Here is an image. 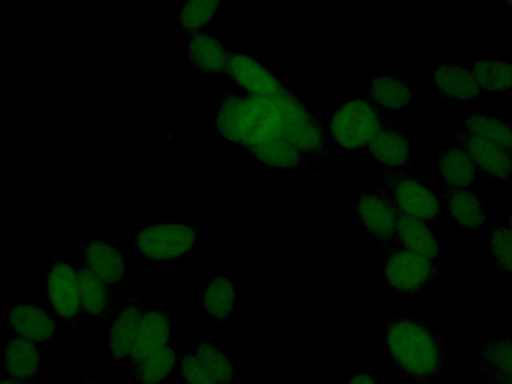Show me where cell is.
Instances as JSON below:
<instances>
[{"label":"cell","mask_w":512,"mask_h":384,"mask_svg":"<svg viewBox=\"0 0 512 384\" xmlns=\"http://www.w3.org/2000/svg\"><path fill=\"white\" fill-rule=\"evenodd\" d=\"M385 347L394 366L418 384H431L445 367L439 335L421 320L390 318L385 325Z\"/></svg>","instance_id":"obj_1"},{"label":"cell","mask_w":512,"mask_h":384,"mask_svg":"<svg viewBox=\"0 0 512 384\" xmlns=\"http://www.w3.org/2000/svg\"><path fill=\"white\" fill-rule=\"evenodd\" d=\"M383 125L378 109L367 98H351L332 114L329 133L337 146L358 150L368 146Z\"/></svg>","instance_id":"obj_2"},{"label":"cell","mask_w":512,"mask_h":384,"mask_svg":"<svg viewBox=\"0 0 512 384\" xmlns=\"http://www.w3.org/2000/svg\"><path fill=\"white\" fill-rule=\"evenodd\" d=\"M383 270L386 285L404 296L422 292L441 273L436 261L408 250L396 242L385 249Z\"/></svg>","instance_id":"obj_3"},{"label":"cell","mask_w":512,"mask_h":384,"mask_svg":"<svg viewBox=\"0 0 512 384\" xmlns=\"http://www.w3.org/2000/svg\"><path fill=\"white\" fill-rule=\"evenodd\" d=\"M195 226L165 221L141 227L135 235V251L149 261L168 262L191 253L197 245Z\"/></svg>","instance_id":"obj_4"},{"label":"cell","mask_w":512,"mask_h":384,"mask_svg":"<svg viewBox=\"0 0 512 384\" xmlns=\"http://www.w3.org/2000/svg\"><path fill=\"white\" fill-rule=\"evenodd\" d=\"M281 112L282 136L303 154L320 153L325 132L315 115L289 91L277 96Z\"/></svg>","instance_id":"obj_5"},{"label":"cell","mask_w":512,"mask_h":384,"mask_svg":"<svg viewBox=\"0 0 512 384\" xmlns=\"http://www.w3.org/2000/svg\"><path fill=\"white\" fill-rule=\"evenodd\" d=\"M385 181L389 186L388 193L400 214L429 224L439 219L441 204L433 189L400 171L387 174Z\"/></svg>","instance_id":"obj_6"},{"label":"cell","mask_w":512,"mask_h":384,"mask_svg":"<svg viewBox=\"0 0 512 384\" xmlns=\"http://www.w3.org/2000/svg\"><path fill=\"white\" fill-rule=\"evenodd\" d=\"M45 288L53 313L75 325L81 316L76 264L60 258L52 260L47 269Z\"/></svg>","instance_id":"obj_7"},{"label":"cell","mask_w":512,"mask_h":384,"mask_svg":"<svg viewBox=\"0 0 512 384\" xmlns=\"http://www.w3.org/2000/svg\"><path fill=\"white\" fill-rule=\"evenodd\" d=\"M355 208L367 234L384 249L396 242L399 212L388 192L376 189L363 193L359 196Z\"/></svg>","instance_id":"obj_8"},{"label":"cell","mask_w":512,"mask_h":384,"mask_svg":"<svg viewBox=\"0 0 512 384\" xmlns=\"http://www.w3.org/2000/svg\"><path fill=\"white\" fill-rule=\"evenodd\" d=\"M458 145L468 153L480 173L489 178L509 181L512 175V155L465 130L459 125L452 128Z\"/></svg>","instance_id":"obj_9"},{"label":"cell","mask_w":512,"mask_h":384,"mask_svg":"<svg viewBox=\"0 0 512 384\" xmlns=\"http://www.w3.org/2000/svg\"><path fill=\"white\" fill-rule=\"evenodd\" d=\"M80 262L113 291L127 275L125 255L108 242L96 238L81 243Z\"/></svg>","instance_id":"obj_10"},{"label":"cell","mask_w":512,"mask_h":384,"mask_svg":"<svg viewBox=\"0 0 512 384\" xmlns=\"http://www.w3.org/2000/svg\"><path fill=\"white\" fill-rule=\"evenodd\" d=\"M226 73L249 95L275 97L288 90L265 66L245 53H232Z\"/></svg>","instance_id":"obj_11"},{"label":"cell","mask_w":512,"mask_h":384,"mask_svg":"<svg viewBox=\"0 0 512 384\" xmlns=\"http://www.w3.org/2000/svg\"><path fill=\"white\" fill-rule=\"evenodd\" d=\"M145 311L146 308L141 299L130 292L109 328V354L113 360L128 362Z\"/></svg>","instance_id":"obj_12"},{"label":"cell","mask_w":512,"mask_h":384,"mask_svg":"<svg viewBox=\"0 0 512 384\" xmlns=\"http://www.w3.org/2000/svg\"><path fill=\"white\" fill-rule=\"evenodd\" d=\"M6 317L17 337L36 345L49 341L57 331L55 314L36 303H14L7 309Z\"/></svg>","instance_id":"obj_13"},{"label":"cell","mask_w":512,"mask_h":384,"mask_svg":"<svg viewBox=\"0 0 512 384\" xmlns=\"http://www.w3.org/2000/svg\"><path fill=\"white\" fill-rule=\"evenodd\" d=\"M171 334V316L156 308L146 309L134 339L129 367L172 343Z\"/></svg>","instance_id":"obj_14"},{"label":"cell","mask_w":512,"mask_h":384,"mask_svg":"<svg viewBox=\"0 0 512 384\" xmlns=\"http://www.w3.org/2000/svg\"><path fill=\"white\" fill-rule=\"evenodd\" d=\"M186 54L188 61L199 72L218 75L226 73L232 53L219 38L199 31L189 34Z\"/></svg>","instance_id":"obj_15"},{"label":"cell","mask_w":512,"mask_h":384,"mask_svg":"<svg viewBox=\"0 0 512 384\" xmlns=\"http://www.w3.org/2000/svg\"><path fill=\"white\" fill-rule=\"evenodd\" d=\"M2 365L6 377L31 384L42 365V356L36 344L14 337L2 347Z\"/></svg>","instance_id":"obj_16"},{"label":"cell","mask_w":512,"mask_h":384,"mask_svg":"<svg viewBox=\"0 0 512 384\" xmlns=\"http://www.w3.org/2000/svg\"><path fill=\"white\" fill-rule=\"evenodd\" d=\"M435 167L447 189H471L480 173L468 153L459 146L440 150Z\"/></svg>","instance_id":"obj_17"},{"label":"cell","mask_w":512,"mask_h":384,"mask_svg":"<svg viewBox=\"0 0 512 384\" xmlns=\"http://www.w3.org/2000/svg\"><path fill=\"white\" fill-rule=\"evenodd\" d=\"M429 82L442 98L452 101H469L480 92L473 73L467 66L439 65L433 71Z\"/></svg>","instance_id":"obj_18"},{"label":"cell","mask_w":512,"mask_h":384,"mask_svg":"<svg viewBox=\"0 0 512 384\" xmlns=\"http://www.w3.org/2000/svg\"><path fill=\"white\" fill-rule=\"evenodd\" d=\"M79 283L81 316L107 319L113 310V293L81 262L76 263Z\"/></svg>","instance_id":"obj_19"},{"label":"cell","mask_w":512,"mask_h":384,"mask_svg":"<svg viewBox=\"0 0 512 384\" xmlns=\"http://www.w3.org/2000/svg\"><path fill=\"white\" fill-rule=\"evenodd\" d=\"M367 147L378 163L392 171H399L409 164V139L394 126L384 124Z\"/></svg>","instance_id":"obj_20"},{"label":"cell","mask_w":512,"mask_h":384,"mask_svg":"<svg viewBox=\"0 0 512 384\" xmlns=\"http://www.w3.org/2000/svg\"><path fill=\"white\" fill-rule=\"evenodd\" d=\"M482 358L480 375L497 384H512V337L475 343Z\"/></svg>","instance_id":"obj_21"},{"label":"cell","mask_w":512,"mask_h":384,"mask_svg":"<svg viewBox=\"0 0 512 384\" xmlns=\"http://www.w3.org/2000/svg\"><path fill=\"white\" fill-rule=\"evenodd\" d=\"M396 243L436 261L440 255V242L429 223L399 213Z\"/></svg>","instance_id":"obj_22"},{"label":"cell","mask_w":512,"mask_h":384,"mask_svg":"<svg viewBox=\"0 0 512 384\" xmlns=\"http://www.w3.org/2000/svg\"><path fill=\"white\" fill-rule=\"evenodd\" d=\"M367 99L384 111H400L409 107L414 94L407 81L391 76L373 79L366 87Z\"/></svg>","instance_id":"obj_23"},{"label":"cell","mask_w":512,"mask_h":384,"mask_svg":"<svg viewBox=\"0 0 512 384\" xmlns=\"http://www.w3.org/2000/svg\"><path fill=\"white\" fill-rule=\"evenodd\" d=\"M443 200L449 216L467 230L482 229L486 216L479 196L471 189H447Z\"/></svg>","instance_id":"obj_24"},{"label":"cell","mask_w":512,"mask_h":384,"mask_svg":"<svg viewBox=\"0 0 512 384\" xmlns=\"http://www.w3.org/2000/svg\"><path fill=\"white\" fill-rule=\"evenodd\" d=\"M172 343L130 366V380L134 384H159L171 377L180 357Z\"/></svg>","instance_id":"obj_25"},{"label":"cell","mask_w":512,"mask_h":384,"mask_svg":"<svg viewBox=\"0 0 512 384\" xmlns=\"http://www.w3.org/2000/svg\"><path fill=\"white\" fill-rule=\"evenodd\" d=\"M237 290L234 282L225 276H213L201 295L204 313L215 322L228 319L236 308Z\"/></svg>","instance_id":"obj_26"},{"label":"cell","mask_w":512,"mask_h":384,"mask_svg":"<svg viewBox=\"0 0 512 384\" xmlns=\"http://www.w3.org/2000/svg\"><path fill=\"white\" fill-rule=\"evenodd\" d=\"M459 126L512 155V124L504 118L483 113H469L463 117Z\"/></svg>","instance_id":"obj_27"},{"label":"cell","mask_w":512,"mask_h":384,"mask_svg":"<svg viewBox=\"0 0 512 384\" xmlns=\"http://www.w3.org/2000/svg\"><path fill=\"white\" fill-rule=\"evenodd\" d=\"M480 90L501 93L512 89V62L476 59L470 67Z\"/></svg>","instance_id":"obj_28"},{"label":"cell","mask_w":512,"mask_h":384,"mask_svg":"<svg viewBox=\"0 0 512 384\" xmlns=\"http://www.w3.org/2000/svg\"><path fill=\"white\" fill-rule=\"evenodd\" d=\"M247 151L260 163L282 170L301 167L304 155L285 138L253 146Z\"/></svg>","instance_id":"obj_29"},{"label":"cell","mask_w":512,"mask_h":384,"mask_svg":"<svg viewBox=\"0 0 512 384\" xmlns=\"http://www.w3.org/2000/svg\"><path fill=\"white\" fill-rule=\"evenodd\" d=\"M487 260L499 274H512V231L506 225L493 227L489 234Z\"/></svg>","instance_id":"obj_30"},{"label":"cell","mask_w":512,"mask_h":384,"mask_svg":"<svg viewBox=\"0 0 512 384\" xmlns=\"http://www.w3.org/2000/svg\"><path fill=\"white\" fill-rule=\"evenodd\" d=\"M192 352L219 384H227L234 378V367L229 357L211 342L200 340Z\"/></svg>","instance_id":"obj_31"},{"label":"cell","mask_w":512,"mask_h":384,"mask_svg":"<svg viewBox=\"0 0 512 384\" xmlns=\"http://www.w3.org/2000/svg\"><path fill=\"white\" fill-rule=\"evenodd\" d=\"M219 4L214 0H191L182 3L177 19L179 27L188 34L202 31L215 16Z\"/></svg>","instance_id":"obj_32"},{"label":"cell","mask_w":512,"mask_h":384,"mask_svg":"<svg viewBox=\"0 0 512 384\" xmlns=\"http://www.w3.org/2000/svg\"><path fill=\"white\" fill-rule=\"evenodd\" d=\"M177 368L185 384H219L193 352L180 354Z\"/></svg>","instance_id":"obj_33"},{"label":"cell","mask_w":512,"mask_h":384,"mask_svg":"<svg viewBox=\"0 0 512 384\" xmlns=\"http://www.w3.org/2000/svg\"><path fill=\"white\" fill-rule=\"evenodd\" d=\"M346 384H377L374 377L368 372H360L350 377Z\"/></svg>","instance_id":"obj_34"},{"label":"cell","mask_w":512,"mask_h":384,"mask_svg":"<svg viewBox=\"0 0 512 384\" xmlns=\"http://www.w3.org/2000/svg\"><path fill=\"white\" fill-rule=\"evenodd\" d=\"M1 384H27V383L16 381V380L10 379L5 376L1 379Z\"/></svg>","instance_id":"obj_35"},{"label":"cell","mask_w":512,"mask_h":384,"mask_svg":"<svg viewBox=\"0 0 512 384\" xmlns=\"http://www.w3.org/2000/svg\"><path fill=\"white\" fill-rule=\"evenodd\" d=\"M465 384H497V383L483 379V380H469V381H466Z\"/></svg>","instance_id":"obj_36"},{"label":"cell","mask_w":512,"mask_h":384,"mask_svg":"<svg viewBox=\"0 0 512 384\" xmlns=\"http://www.w3.org/2000/svg\"><path fill=\"white\" fill-rule=\"evenodd\" d=\"M506 226L512 231V214L507 217Z\"/></svg>","instance_id":"obj_37"},{"label":"cell","mask_w":512,"mask_h":384,"mask_svg":"<svg viewBox=\"0 0 512 384\" xmlns=\"http://www.w3.org/2000/svg\"><path fill=\"white\" fill-rule=\"evenodd\" d=\"M84 384H96L95 382L86 381Z\"/></svg>","instance_id":"obj_38"},{"label":"cell","mask_w":512,"mask_h":384,"mask_svg":"<svg viewBox=\"0 0 512 384\" xmlns=\"http://www.w3.org/2000/svg\"><path fill=\"white\" fill-rule=\"evenodd\" d=\"M505 3H507V4L512 6V1H506Z\"/></svg>","instance_id":"obj_39"}]
</instances>
